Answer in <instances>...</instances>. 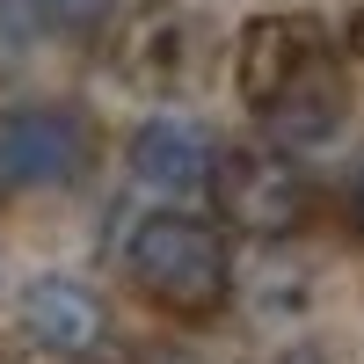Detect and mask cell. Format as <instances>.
Returning a JSON list of instances; mask_svg holds the SVG:
<instances>
[{
	"mask_svg": "<svg viewBox=\"0 0 364 364\" xmlns=\"http://www.w3.org/2000/svg\"><path fill=\"white\" fill-rule=\"evenodd\" d=\"M350 44H357V58H364V8L350 15Z\"/></svg>",
	"mask_w": 364,
	"mask_h": 364,
	"instance_id": "7c38bea8",
	"label": "cell"
},
{
	"mask_svg": "<svg viewBox=\"0 0 364 364\" xmlns=\"http://www.w3.org/2000/svg\"><path fill=\"white\" fill-rule=\"evenodd\" d=\"M124 161H132V175L146 190H161V197H211L226 146L211 139V124H197V117H146L132 132V146H124Z\"/></svg>",
	"mask_w": 364,
	"mask_h": 364,
	"instance_id": "52a82bcc",
	"label": "cell"
},
{
	"mask_svg": "<svg viewBox=\"0 0 364 364\" xmlns=\"http://www.w3.org/2000/svg\"><path fill=\"white\" fill-rule=\"evenodd\" d=\"M321 58H328V44H321V29L306 15H255L240 29V44H233V87H240L248 109H269L291 80H306Z\"/></svg>",
	"mask_w": 364,
	"mask_h": 364,
	"instance_id": "8992f818",
	"label": "cell"
},
{
	"mask_svg": "<svg viewBox=\"0 0 364 364\" xmlns=\"http://www.w3.org/2000/svg\"><path fill=\"white\" fill-rule=\"evenodd\" d=\"M109 8H117V0H37V15L51 29H102Z\"/></svg>",
	"mask_w": 364,
	"mask_h": 364,
	"instance_id": "9c48e42d",
	"label": "cell"
},
{
	"mask_svg": "<svg viewBox=\"0 0 364 364\" xmlns=\"http://www.w3.org/2000/svg\"><path fill=\"white\" fill-rule=\"evenodd\" d=\"M211 204L226 211L233 233L248 240H284L306 226L314 190H306V168L277 146H240V154L219 161V182H211Z\"/></svg>",
	"mask_w": 364,
	"mask_h": 364,
	"instance_id": "7a4b0ae2",
	"label": "cell"
},
{
	"mask_svg": "<svg viewBox=\"0 0 364 364\" xmlns=\"http://www.w3.org/2000/svg\"><path fill=\"white\" fill-rule=\"evenodd\" d=\"M124 269H132L139 299L168 321H211L233 299L226 240H219V226L190 219V211H146L124 240Z\"/></svg>",
	"mask_w": 364,
	"mask_h": 364,
	"instance_id": "6da1fadb",
	"label": "cell"
},
{
	"mask_svg": "<svg viewBox=\"0 0 364 364\" xmlns=\"http://www.w3.org/2000/svg\"><path fill=\"white\" fill-rule=\"evenodd\" d=\"M95 161V132L66 102L0 109V190H66Z\"/></svg>",
	"mask_w": 364,
	"mask_h": 364,
	"instance_id": "3957f363",
	"label": "cell"
},
{
	"mask_svg": "<svg viewBox=\"0 0 364 364\" xmlns=\"http://www.w3.org/2000/svg\"><path fill=\"white\" fill-rule=\"evenodd\" d=\"M350 219H357V233H364V175H357V190H350Z\"/></svg>",
	"mask_w": 364,
	"mask_h": 364,
	"instance_id": "8fae6325",
	"label": "cell"
},
{
	"mask_svg": "<svg viewBox=\"0 0 364 364\" xmlns=\"http://www.w3.org/2000/svg\"><path fill=\"white\" fill-rule=\"evenodd\" d=\"M255 117H262V139L277 146V154H314V146H328L350 124V87L336 73V58H321L306 80H291L284 95L269 109H255Z\"/></svg>",
	"mask_w": 364,
	"mask_h": 364,
	"instance_id": "ba28073f",
	"label": "cell"
},
{
	"mask_svg": "<svg viewBox=\"0 0 364 364\" xmlns=\"http://www.w3.org/2000/svg\"><path fill=\"white\" fill-rule=\"evenodd\" d=\"M37 22H44V15H37V0H0V44H22Z\"/></svg>",
	"mask_w": 364,
	"mask_h": 364,
	"instance_id": "30bf717a",
	"label": "cell"
},
{
	"mask_svg": "<svg viewBox=\"0 0 364 364\" xmlns=\"http://www.w3.org/2000/svg\"><path fill=\"white\" fill-rule=\"evenodd\" d=\"M15 328L29 336V350H44L58 364H87V357L109 350V306H102V291L80 284V277H58V269L22 284Z\"/></svg>",
	"mask_w": 364,
	"mask_h": 364,
	"instance_id": "5b68a950",
	"label": "cell"
},
{
	"mask_svg": "<svg viewBox=\"0 0 364 364\" xmlns=\"http://www.w3.org/2000/svg\"><path fill=\"white\" fill-rule=\"evenodd\" d=\"M197 8L190 0H132L124 15H117L109 29V66L117 80L132 87H154V95H168V87H182L197 73Z\"/></svg>",
	"mask_w": 364,
	"mask_h": 364,
	"instance_id": "277c9868",
	"label": "cell"
}]
</instances>
